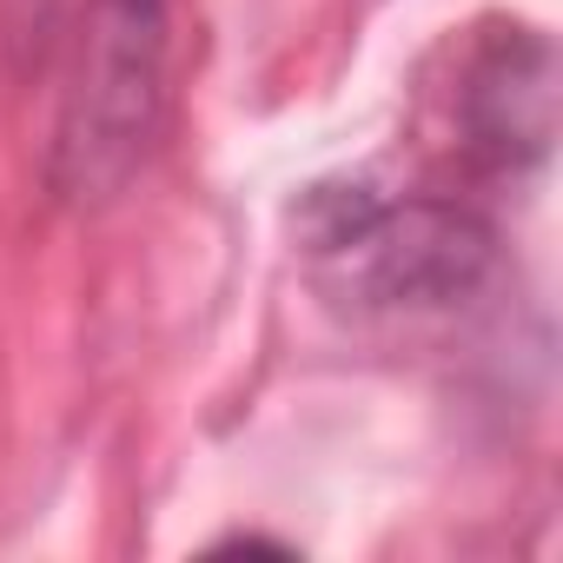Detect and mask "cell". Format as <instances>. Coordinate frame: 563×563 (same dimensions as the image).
<instances>
[{"label": "cell", "instance_id": "6da1fadb", "mask_svg": "<svg viewBox=\"0 0 563 563\" xmlns=\"http://www.w3.org/2000/svg\"><path fill=\"white\" fill-rule=\"evenodd\" d=\"M319 286L358 312H451L497 272V225L444 192L319 179L292 206Z\"/></svg>", "mask_w": 563, "mask_h": 563}, {"label": "cell", "instance_id": "7a4b0ae2", "mask_svg": "<svg viewBox=\"0 0 563 563\" xmlns=\"http://www.w3.org/2000/svg\"><path fill=\"white\" fill-rule=\"evenodd\" d=\"M166 0H87L74 80L60 93L47 179L67 206L120 199L159 146L166 126Z\"/></svg>", "mask_w": 563, "mask_h": 563}, {"label": "cell", "instance_id": "3957f363", "mask_svg": "<svg viewBox=\"0 0 563 563\" xmlns=\"http://www.w3.org/2000/svg\"><path fill=\"white\" fill-rule=\"evenodd\" d=\"M451 153L484 173L510 179L550 153L556 133V54L530 21H484L457 47L451 93H444Z\"/></svg>", "mask_w": 563, "mask_h": 563}]
</instances>
